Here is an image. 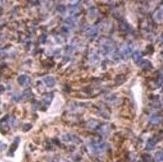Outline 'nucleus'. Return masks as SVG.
<instances>
[{
    "label": "nucleus",
    "instance_id": "f257e3e1",
    "mask_svg": "<svg viewBox=\"0 0 163 162\" xmlns=\"http://www.w3.org/2000/svg\"><path fill=\"white\" fill-rule=\"evenodd\" d=\"M100 46H101L102 52H103V54H105V55H109V54L112 53L114 50L113 42L111 40H108V39H105V40L102 41V43Z\"/></svg>",
    "mask_w": 163,
    "mask_h": 162
},
{
    "label": "nucleus",
    "instance_id": "f03ea898",
    "mask_svg": "<svg viewBox=\"0 0 163 162\" xmlns=\"http://www.w3.org/2000/svg\"><path fill=\"white\" fill-rule=\"evenodd\" d=\"M120 53H121V55H122L124 58L129 57V56L132 54V47L130 45H124V46H122V48H121V50H120Z\"/></svg>",
    "mask_w": 163,
    "mask_h": 162
},
{
    "label": "nucleus",
    "instance_id": "7ed1b4c3",
    "mask_svg": "<svg viewBox=\"0 0 163 162\" xmlns=\"http://www.w3.org/2000/svg\"><path fill=\"white\" fill-rule=\"evenodd\" d=\"M18 83L22 86H27L30 84V78L27 75H21L18 77Z\"/></svg>",
    "mask_w": 163,
    "mask_h": 162
},
{
    "label": "nucleus",
    "instance_id": "20e7f679",
    "mask_svg": "<svg viewBox=\"0 0 163 162\" xmlns=\"http://www.w3.org/2000/svg\"><path fill=\"white\" fill-rule=\"evenodd\" d=\"M97 35H98V29H97L96 27L90 28L87 31V36L90 37V38H96Z\"/></svg>",
    "mask_w": 163,
    "mask_h": 162
},
{
    "label": "nucleus",
    "instance_id": "39448f33",
    "mask_svg": "<svg viewBox=\"0 0 163 162\" xmlns=\"http://www.w3.org/2000/svg\"><path fill=\"white\" fill-rule=\"evenodd\" d=\"M44 82H45V84L48 86V87H52V86L55 85V79L53 78V77L51 76H47V77H44Z\"/></svg>",
    "mask_w": 163,
    "mask_h": 162
},
{
    "label": "nucleus",
    "instance_id": "423d86ee",
    "mask_svg": "<svg viewBox=\"0 0 163 162\" xmlns=\"http://www.w3.org/2000/svg\"><path fill=\"white\" fill-rule=\"evenodd\" d=\"M139 65H140L142 68H144V69H151V68H152V65H151V63L149 62L148 60L142 59L140 62H139Z\"/></svg>",
    "mask_w": 163,
    "mask_h": 162
},
{
    "label": "nucleus",
    "instance_id": "0eeeda50",
    "mask_svg": "<svg viewBox=\"0 0 163 162\" xmlns=\"http://www.w3.org/2000/svg\"><path fill=\"white\" fill-rule=\"evenodd\" d=\"M154 18L157 21H163V7L161 9H160V10H158L157 12L155 13V15H154Z\"/></svg>",
    "mask_w": 163,
    "mask_h": 162
},
{
    "label": "nucleus",
    "instance_id": "6e6552de",
    "mask_svg": "<svg viewBox=\"0 0 163 162\" xmlns=\"http://www.w3.org/2000/svg\"><path fill=\"white\" fill-rule=\"evenodd\" d=\"M133 59L135 62H139V61L142 60V53L139 52V51H136V52L133 53Z\"/></svg>",
    "mask_w": 163,
    "mask_h": 162
},
{
    "label": "nucleus",
    "instance_id": "1a4fd4ad",
    "mask_svg": "<svg viewBox=\"0 0 163 162\" xmlns=\"http://www.w3.org/2000/svg\"><path fill=\"white\" fill-rule=\"evenodd\" d=\"M156 142H157V140H156L155 138H151V139H149V141L147 143V147L149 149H152L153 147L155 146Z\"/></svg>",
    "mask_w": 163,
    "mask_h": 162
},
{
    "label": "nucleus",
    "instance_id": "9d476101",
    "mask_svg": "<svg viewBox=\"0 0 163 162\" xmlns=\"http://www.w3.org/2000/svg\"><path fill=\"white\" fill-rule=\"evenodd\" d=\"M98 59H99V57L96 53H93L91 54V56H90V61H91V63H93V64L98 62Z\"/></svg>",
    "mask_w": 163,
    "mask_h": 162
},
{
    "label": "nucleus",
    "instance_id": "9b49d317",
    "mask_svg": "<svg viewBox=\"0 0 163 162\" xmlns=\"http://www.w3.org/2000/svg\"><path fill=\"white\" fill-rule=\"evenodd\" d=\"M156 161L157 162H163V151H159L155 155Z\"/></svg>",
    "mask_w": 163,
    "mask_h": 162
},
{
    "label": "nucleus",
    "instance_id": "f8f14e48",
    "mask_svg": "<svg viewBox=\"0 0 163 162\" xmlns=\"http://www.w3.org/2000/svg\"><path fill=\"white\" fill-rule=\"evenodd\" d=\"M53 98V94H51V93H49V94H47L44 97V101H45V99H46V101H47V104H49V103L51 102V99Z\"/></svg>",
    "mask_w": 163,
    "mask_h": 162
},
{
    "label": "nucleus",
    "instance_id": "ddd939ff",
    "mask_svg": "<svg viewBox=\"0 0 163 162\" xmlns=\"http://www.w3.org/2000/svg\"><path fill=\"white\" fill-rule=\"evenodd\" d=\"M151 121H152V123H154V124H158V123H159V121H160V118H159V117L153 116L152 119H151Z\"/></svg>",
    "mask_w": 163,
    "mask_h": 162
},
{
    "label": "nucleus",
    "instance_id": "4468645a",
    "mask_svg": "<svg viewBox=\"0 0 163 162\" xmlns=\"http://www.w3.org/2000/svg\"><path fill=\"white\" fill-rule=\"evenodd\" d=\"M3 91H4V87H3L2 85H0V94H1V93L3 92Z\"/></svg>",
    "mask_w": 163,
    "mask_h": 162
},
{
    "label": "nucleus",
    "instance_id": "2eb2a0df",
    "mask_svg": "<svg viewBox=\"0 0 163 162\" xmlns=\"http://www.w3.org/2000/svg\"><path fill=\"white\" fill-rule=\"evenodd\" d=\"M161 39H162V40H163V35H162V36H161Z\"/></svg>",
    "mask_w": 163,
    "mask_h": 162
},
{
    "label": "nucleus",
    "instance_id": "dca6fc26",
    "mask_svg": "<svg viewBox=\"0 0 163 162\" xmlns=\"http://www.w3.org/2000/svg\"><path fill=\"white\" fill-rule=\"evenodd\" d=\"M162 57H163V54H162Z\"/></svg>",
    "mask_w": 163,
    "mask_h": 162
}]
</instances>
